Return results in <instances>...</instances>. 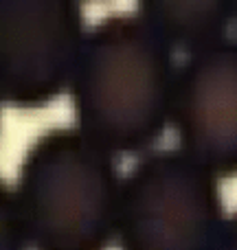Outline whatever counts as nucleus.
Segmentation results:
<instances>
[{
  "label": "nucleus",
  "instance_id": "nucleus-2",
  "mask_svg": "<svg viewBox=\"0 0 237 250\" xmlns=\"http://www.w3.org/2000/svg\"><path fill=\"white\" fill-rule=\"evenodd\" d=\"M114 156L73 127L44 129L7 187L31 250H108L123 178Z\"/></svg>",
  "mask_w": 237,
  "mask_h": 250
},
{
  "label": "nucleus",
  "instance_id": "nucleus-6",
  "mask_svg": "<svg viewBox=\"0 0 237 250\" xmlns=\"http://www.w3.org/2000/svg\"><path fill=\"white\" fill-rule=\"evenodd\" d=\"M173 53L194 55L229 40L237 26L233 0H145L136 9Z\"/></svg>",
  "mask_w": 237,
  "mask_h": 250
},
{
  "label": "nucleus",
  "instance_id": "nucleus-5",
  "mask_svg": "<svg viewBox=\"0 0 237 250\" xmlns=\"http://www.w3.org/2000/svg\"><path fill=\"white\" fill-rule=\"evenodd\" d=\"M178 149L215 178L237 176V40L187 55L172 101Z\"/></svg>",
  "mask_w": 237,
  "mask_h": 250
},
{
  "label": "nucleus",
  "instance_id": "nucleus-8",
  "mask_svg": "<svg viewBox=\"0 0 237 250\" xmlns=\"http://www.w3.org/2000/svg\"><path fill=\"white\" fill-rule=\"evenodd\" d=\"M217 250H237V208L229 215L224 226V233H222V242Z\"/></svg>",
  "mask_w": 237,
  "mask_h": 250
},
{
  "label": "nucleus",
  "instance_id": "nucleus-4",
  "mask_svg": "<svg viewBox=\"0 0 237 250\" xmlns=\"http://www.w3.org/2000/svg\"><path fill=\"white\" fill-rule=\"evenodd\" d=\"M86 33L82 4L75 0H2V104L18 110H35L68 92Z\"/></svg>",
  "mask_w": 237,
  "mask_h": 250
},
{
  "label": "nucleus",
  "instance_id": "nucleus-3",
  "mask_svg": "<svg viewBox=\"0 0 237 250\" xmlns=\"http://www.w3.org/2000/svg\"><path fill=\"white\" fill-rule=\"evenodd\" d=\"M226 220L217 178L178 147L151 149L123 176L119 250H217Z\"/></svg>",
  "mask_w": 237,
  "mask_h": 250
},
{
  "label": "nucleus",
  "instance_id": "nucleus-1",
  "mask_svg": "<svg viewBox=\"0 0 237 250\" xmlns=\"http://www.w3.org/2000/svg\"><path fill=\"white\" fill-rule=\"evenodd\" d=\"M178 64L138 11L104 16L88 29L68 88L75 125L114 158L145 156L172 127Z\"/></svg>",
  "mask_w": 237,
  "mask_h": 250
},
{
  "label": "nucleus",
  "instance_id": "nucleus-7",
  "mask_svg": "<svg viewBox=\"0 0 237 250\" xmlns=\"http://www.w3.org/2000/svg\"><path fill=\"white\" fill-rule=\"evenodd\" d=\"M0 250H31L26 230L7 187H2V198H0Z\"/></svg>",
  "mask_w": 237,
  "mask_h": 250
}]
</instances>
